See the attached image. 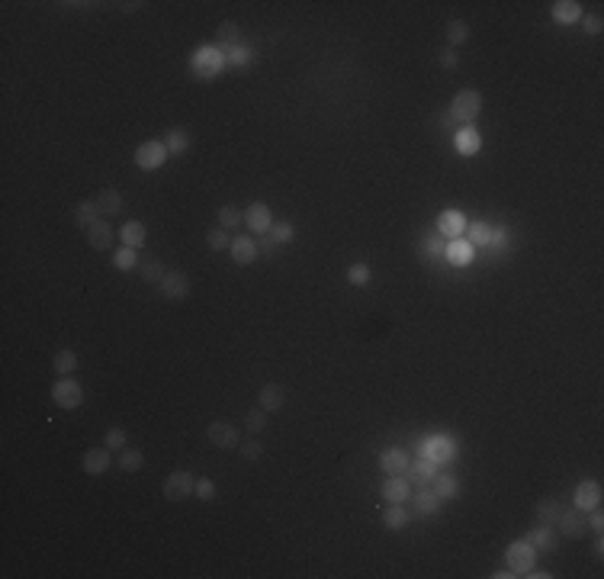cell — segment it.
<instances>
[{
  "label": "cell",
  "mask_w": 604,
  "mask_h": 579,
  "mask_svg": "<svg viewBox=\"0 0 604 579\" xmlns=\"http://www.w3.org/2000/svg\"><path fill=\"white\" fill-rule=\"evenodd\" d=\"M190 68L199 77H216L219 71H225V52L219 46H199L190 58Z\"/></svg>",
  "instance_id": "cell-2"
},
{
  "label": "cell",
  "mask_w": 604,
  "mask_h": 579,
  "mask_svg": "<svg viewBox=\"0 0 604 579\" xmlns=\"http://www.w3.org/2000/svg\"><path fill=\"white\" fill-rule=\"evenodd\" d=\"M93 200H97L100 213H106V216H116V213H122V193L116 190V187H103V190H100Z\"/></svg>",
  "instance_id": "cell-30"
},
{
  "label": "cell",
  "mask_w": 604,
  "mask_h": 579,
  "mask_svg": "<svg viewBox=\"0 0 604 579\" xmlns=\"http://www.w3.org/2000/svg\"><path fill=\"white\" fill-rule=\"evenodd\" d=\"M453 148L460 155H476L482 148V136L476 132V126H463L453 132Z\"/></svg>",
  "instance_id": "cell-18"
},
{
  "label": "cell",
  "mask_w": 604,
  "mask_h": 579,
  "mask_svg": "<svg viewBox=\"0 0 604 579\" xmlns=\"http://www.w3.org/2000/svg\"><path fill=\"white\" fill-rule=\"evenodd\" d=\"M138 274H142L145 283H158V287H161V280L167 277V267H164V261H161V258L148 254L145 261H138Z\"/></svg>",
  "instance_id": "cell-26"
},
{
  "label": "cell",
  "mask_w": 604,
  "mask_h": 579,
  "mask_svg": "<svg viewBox=\"0 0 604 579\" xmlns=\"http://www.w3.org/2000/svg\"><path fill=\"white\" fill-rule=\"evenodd\" d=\"M190 293V277L183 271H167V277L161 280V297L164 299H183Z\"/></svg>",
  "instance_id": "cell-14"
},
{
  "label": "cell",
  "mask_w": 604,
  "mask_h": 579,
  "mask_svg": "<svg viewBox=\"0 0 604 579\" xmlns=\"http://www.w3.org/2000/svg\"><path fill=\"white\" fill-rule=\"evenodd\" d=\"M431 489L447 502V499H457V495H460V480H457L453 473H438V476L431 480Z\"/></svg>",
  "instance_id": "cell-27"
},
{
  "label": "cell",
  "mask_w": 604,
  "mask_h": 579,
  "mask_svg": "<svg viewBox=\"0 0 604 579\" xmlns=\"http://www.w3.org/2000/svg\"><path fill=\"white\" fill-rule=\"evenodd\" d=\"M238 454H242L244 460H251V464H254V460H261V457H264V444H261V441H254V438H251V441L238 444Z\"/></svg>",
  "instance_id": "cell-45"
},
{
  "label": "cell",
  "mask_w": 604,
  "mask_h": 579,
  "mask_svg": "<svg viewBox=\"0 0 604 579\" xmlns=\"http://www.w3.org/2000/svg\"><path fill=\"white\" fill-rule=\"evenodd\" d=\"M379 467H383L389 476H395V473H405L408 467H412V457H408L402 448H386L383 454H379Z\"/></svg>",
  "instance_id": "cell-20"
},
{
  "label": "cell",
  "mask_w": 604,
  "mask_h": 579,
  "mask_svg": "<svg viewBox=\"0 0 604 579\" xmlns=\"http://www.w3.org/2000/svg\"><path fill=\"white\" fill-rule=\"evenodd\" d=\"M444 258L457 267H466L469 261H473V245H469L466 238H450L447 248H444Z\"/></svg>",
  "instance_id": "cell-24"
},
{
  "label": "cell",
  "mask_w": 604,
  "mask_h": 579,
  "mask_svg": "<svg viewBox=\"0 0 604 579\" xmlns=\"http://www.w3.org/2000/svg\"><path fill=\"white\" fill-rule=\"evenodd\" d=\"M508 566H511L518 576H524V573L530 570V566H537V547L527 541V538H521V541L508 544Z\"/></svg>",
  "instance_id": "cell-6"
},
{
  "label": "cell",
  "mask_w": 604,
  "mask_h": 579,
  "mask_svg": "<svg viewBox=\"0 0 604 579\" xmlns=\"http://www.w3.org/2000/svg\"><path fill=\"white\" fill-rule=\"evenodd\" d=\"M206 245H209V252H225V248H232V238H228V229H212L209 235H206Z\"/></svg>",
  "instance_id": "cell-44"
},
{
  "label": "cell",
  "mask_w": 604,
  "mask_h": 579,
  "mask_svg": "<svg viewBox=\"0 0 604 579\" xmlns=\"http://www.w3.org/2000/svg\"><path fill=\"white\" fill-rule=\"evenodd\" d=\"M87 245H91L93 252H106V248H113V226L103 219H97L87 229Z\"/></svg>",
  "instance_id": "cell-21"
},
{
  "label": "cell",
  "mask_w": 604,
  "mask_h": 579,
  "mask_svg": "<svg viewBox=\"0 0 604 579\" xmlns=\"http://www.w3.org/2000/svg\"><path fill=\"white\" fill-rule=\"evenodd\" d=\"M97 213H100V206H97V200H81V203L71 209V216H74V222L81 226L84 232L91 229L93 222H97Z\"/></svg>",
  "instance_id": "cell-28"
},
{
  "label": "cell",
  "mask_w": 604,
  "mask_h": 579,
  "mask_svg": "<svg viewBox=\"0 0 604 579\" xmlns=\"http://www.w3.org/2000/svg\"><path fill=\"white\" fill-rule=\"evenodd\" d=\"M466 242L469 245H482V248H489V235H492V226H485V222H466Z\"/></svg>",
  "instance_id": "cell-37"
},
{
  "label": "cell",
  "mask_w": 604,
  "mask_h": 579,
  "mask_svg": "<svg viewBox=\"0 0 604 579\" xmlns=\"http://www.w3.org/2000/svg\"><path fill=\"white\" fill-rule=\"evenodd\" d=\"M373 280V271L367 261H357V264L348 267V283L350 287H367V283Z\"/></svg>",
  "instance_id": "cell-38"
},
{
  "label": "cell",
  "mask_w": 604,
  "mask_h": 579,
  "mask_svg": "<svg viewBox=\"0 0 604 579\" xmlns=\"http://www.w3.org/2000/svg\"><path fill=\"white\" fill-rule=\"evenodd\" d=\"M193 495H197V499H203V502L216 499V483H212L209 476H199V480H197V489H193Z\"/></svg>",
  "instance_id": "cell-48"
},
{
  "label": "cell",
  "mask_w": 604,
  "mask_h": 579,
  "mask_svg": "<svg viewBox=\"0 0 604 579\" xmlns=\"http://www.w3.org/2000/svg\"><path fill=\"white\" fill-rule=\"evenodd\" d=\"M244 222H248V229L254 232V235H267L273 226V213L267 203H251L248 209H244Z\"/></svg>",
  "instance_id": "cell-11"
},
{
  "label": "cell",
  "mask_w": 604,
  "mask_h": 579,
  "mask_svg": "<svg viewBox=\"0 0 604 579\" xmlns=\"http://www.w3.org/2000/svg\"><path fill=\"white\" fill-rule=\"evenodd\" d=\"M110 464H113V457H110V448H91L87 454H84V473H91V476L106 473V470H110Z\"/></svg>",
  "instance_id": "cell-22"
},
{
  "label": "cell",
  "mask_w": 604,
  "mask_h": 579,
  "mask_svg": "<svg viewBox=\"0 0 604 579\" xmlns=\"http://www.w3.org/2000/svg\"><path fill=\"white\" fill-rule=\"evenodd\" d=\"M193 489H197V476L187 473V470H174V473H167L161 493H164V499H171V502H183V499L193 495Z\"/></svg>",
  "instance_id": "cell-5"
},
{
  "label": "cell",
  "mask_w": 604,
  "mask_h": 579,
  "mask_svg": "<svg viewBox=\"0 0 604 579\" xmlns=\"http://www.w3.org/2000/svg\"><path fill=\"white\" fill-rule=\"evenodd\" d=\"M438 65H440L444 71H457V68H460V52H457V48H450V46L440 48Z\"/></svg>",
  "instance_id": "cell-46"
},
{
  "label": "cell",
  "mask_w": 604,
  "mask_h": 579,
  "mask_svg": "<svg viewBox=\"0 0 604 579\" xmlns=\"http://www.w3.org/2000/svg\"><path fill=\"white\" fill-rule=\"evenodd\" d=\"M438 232L444 238H463V232H466V216L460 213V209H444L438 219Z\"/></svg>",
  "instance_id": "cell-15"
},
{
  "label": "cell",
  "mask_w": 604,
  "mask_h": 579,
  "mask_svg": "<svg viewBox=\"0 0 604 579\" xmlns=\"http://www.w3.org/2000/svg\"><path fill=\"white\" fill-rule=\"evenodd\" d=\"M103 444H106V448H110V450H122V448H126V428L113 425V428H110V431H106Z\"/></svg>",
  "instance_id": "cell-47"
},
{
  "label": "cell",
  "mask_w": 604,
  "mask_h": 579,
  "mask_svg": "<svg viewBox=\"0 0 604 579\" xmlns=\"http://www.w3.org/2000/svg\"><path fill=\"white\" fill-rule=\"evenodd\" d=\"M527 541L537 550H553V544H556V525H540L534 531H527Z\"/></svg>",
  "instance_id": "cell-32"
},
{
  "label": "cell",
  "mask_w": 604,
  "mask_h": 579,
  "mask_svg": "<svg viewBox=\"0 0 604 579\" xmlns=\"http://www.w3.org/2000/svg\"><path fill=\"white\" fill-rule=\"evenodd\" d=\"M440 126H444V129H453V126H457V122H453V116H450V113H447V116H444V119H440Z\"/></svg>",
  "instance_id": "cell-55"
},
{
  "label": "cell",
  "mask_w": 604,
  "mask_h": 579,
  "mask_svg": "<svg viewBox=\"0 0 604 579\" xmlns=\"http://www.w3.org/2000/svg\"><path fill=\"white\" fill-rule=\"evenodd\" d=\"M524 576H527V579H550L553 573H546V570H537V566H530V570L524 573Z\"/></svg>",
  "instance_id": "cell-53"
},
{
  "label": "cell",
  "mask_w": 604,
  "mask_h": 579,
  "mask_svg": "<svg viewBox=\"0 0 604 579\" xmlns=\"http://www.w3.org/2000/svg\"><path fill=\"white\" fill-rule=\"evenodd\" d=\"M595 505H601V483L598 480H582L579 486H575V493H572V509L589 512V509H595Z\"/></svg>",
  "instance_id": "cell-10"
},
{
  "label": "cell",
  "mask_w": 604,
  "mask_h": 579,
  "mask_svg": "<svg viewBox=\"0 0 604 579\" xmlns=\"http://www.w3.org/2000/svg\"><path fill=\"white\" fill-rule=\"evenodd\" d=\"M119 238H122V245H129V248H136V252H138V248L148 242V229H145V222L129 219V222H122Z\"/></svg>",
  "instance_id": "cell-25"
},
{
  "label": "cell",
  "mask_w": 604,
  "mask_h": 579,
  "mask_svg": "<svg viewBox=\"0 0 604 579\" xmlns=\"http://www.w3.org/2000/svg\"><path fill=\"white\" fill-rule=\"evenodd\" d=\"M164 145H167V155H183L190 148V136L183 129H171L164 138Z\"/></svg>",
  "instance_id": "cell-41"
},
{
  "label": "cell",
  "mask_w": 604,
  "mask_h": 579,
  "mask_svg": "<svg viewBox=\"0 0 604 579\" xmlns=\"http://www.w3.org/2000/svg\"><path fill=\"white\" fill-rule=\"evenodd\" d=\"M167 161V145L164 142H142L136 148V164L142 171H158Z\"/></svg>",
  "instance_id": "cell-7"
},
{
  "label": "cell",
  "mask_w": 604,
  "mask_h": 579,
  "mask_svg": "<svg viewBox=\"0 0 604 579\" xmlns=\"http://www.w3.org/2000/svg\"><path fill=\"white\" fill-rule=\"evenodd\" d=\"M52 403L58 405V409H77V405L84 403L81 383H77L74 377H58V380L52 383Z\"/></svg>",
  "instance_id": "cell-4"
},
{
  "label": "cell",
  "mask_w": 604,
  "mask_h": 579,
  "mask_svg": "<svg viewBox=\"0 0 604 579\" xmlns=\"http://www.w3.org/2000/svg\"><path fill=\"white\" fill-rule=\"evenodd\" d=\"M408 521H412V512L405 509V502H386V512H383L386 531H405Z\"/></svg>",
  "instance_id": "cell-16"
},
{
  "label": "cell",
  "mask_w": 604,
  "mask_h": 579,
  "mask_svg": "<svg viewBox=\"0 0 604 579\" xmlns=\"http://www.w3.org/2000/svg\"><path fill=\"white\" fill-rule=\"evenodd\" d=\"M113 267L116 271H136L138 267V252L136 248H129V245H122L119 252L113 254Z\"/></svg>",
  "instance_id": "cell-39"
},
{
  "label": "cell",
  "mask_w": 604,
  "mask_h": 579,
  "mask_svg": "<svg viewBox=\"0 0 604 579\" xmlns=\"http://www.w3.org/2000/svg\"><path fill=\"white\" fill-rule=\"evenodd\" d=\"M254 48H248L242 42V46H232L225 48V68H248V65H254Z\"/></svg>",
  "instance_id": "cell-31"
},
{
  "label": "cell",
  "mask_w": 604,
  "mask_h": 579,
  "mask_svg": "<svg viewBox=\"0 0 604 579\" xmlns=\"http://www.w3.org/2000/svg\"><path fill=\"white\" fill-rule=\"evenodd\" d=\"M405 476H408V483H412V486H431V480L438 476V464H434V460H428V457H418L415 464L405 470Z\"/></svg>",
  "instance_id": "cell-17"
},
{
  "label": "cell",
  "mask_w": 604,
  "mask_h": 579,
  "mask_svg": "<svg viewBox=\"0 0 604 579\" xmlns=\"http://www.w3.org/2000/svg\"><path fill=\"white\" fill-rule=\"evenodd\" d=\"M447 242H440V238H428V242L421 245V254H444Z\"/></svg>",
  "instance_id": "cell-52"
},
{
  "label": "cell",
  "mask_w": 604,
  "mask_h": 579,
  "mask_svg": "<svg viewBox=\"0 0 604 579\" xmlns=\"http://www.w3.org/2000/svg\"><path fill=\"white\" fill-rule=\"evenodd\" d=\"M556 528H559V534H566V538H572V541L585 538V531H589V525H585V512L566 509V505H563V512H559V519H556Z\"/></svg>",
  "instance_id": "cell-9"
},
{
  "label": "cell",
  "mask_w": 604,
  "mask_h": 579,
  "mask_svg": "<svg viewBox=\"0 0 604 579\" xmlns=\"http://www.w3.org/2000/svg\"><path fill=\"white\" fill-rule=\"evenodd\" d=\"M412 483H408V476L405 473H395V476H386V483H383V499L386 502H408L412 499Z\"/></svg>",
  "instance_id": "cell-13"
},
{
  "label": "cell",
  "mask_w": 604,
  "mask_h": 579,
  "mask_svg": "<svg viewBox=\"0 0 604 579\" xmlns=\"http://www.w3.org/2000/svg\"><path fill=\"white\" fill-rule=\"evenodd\" d=\"M457 441L453 438H447V434H431V438H421V444H418V457H428L434 460V464H450L453 457H457Z\"/></svg>",
  "instance_id": "cell-3"
},
{
  "label": "cell",
  "mask_w": 604,
  "mask_h": 579,
  "mask_svg": "<svg viewBox=\"0 0 604 579\" xmlns=\"http://www.w3.org/2000/svg\"><path fill=\"white\" fill-rule=\"evenodd\" d=\"M216 46L225 52V48H232V46H242V32H238V23H219V30H216Z\"/></svg>",
  "instance_id": "cell-34"
},
{
  "label": "cell",
  "mask_w": 604,
  "mask_h": 579,
  "mask_svg": "<svg viewBox=\"0 0 604 579\" xmlns=\"http://www.w3.org/2000/svg\"><path fill=\"white\" fill-rule=\"evenodd\" d=\"M579 23L585 26V32H589V36H598V32L604 30V20H601V13H589V16H582Z\"/></svg>",
  "instance_id": "cell-50"
},
{
  "label": "cell",
  "mask_w": 604,
  "mask_h": 579,
  "mask_svg": "<svg viewBox=\"0 0 604 579\" xmlns=\"http://www.w3.org/2000/svg\"><path fill=\"white\" fill-rule=\"evenodd\" d=\"M534 512H537V521H544V525H556L559 512H563V502H559V499H540Z\"/></svg>",
  "instance_id": "cell-36"
},
{
  "label": "cell",
  "mask_w": 604,
  "mask_h": 579,
  "mask_svg": "<svg viewBox=\"0 0 604 579\" xmlns=\"http://www.w3.org/2000/svg\"><path fill=\"white\" fill-rule=\"evenodd\" d=\"M508 238H511V235H508V229H501V226H499V229H492V235H489V248L501 252V248L508 245Z\"/></svg>",
  "instance_id": "cell-51"
},
{
  "label": "cell",
  "mask_w": 604,
  "mask_h": 579,
  "mask_svg": "<svg viewBox=\"0 0 604 579\" xmlns=\"http://www.w3.org/2000/svg\"><path fill=\"white\" fill-rule=\"evenodd\" d=\"M283 399H287V389L280 386V383H264L261 386V409L264 412H277L283 405Z\"/></svg>",
  "instance_id": "cell-29"
},
{
  "label": "cell",
  "mask_w": 604,
  "mask_h": 579,
  "mask_svg": "<svg viewBox=\"0 0 604 579\" xmlns=\"http://www.w3.org/2000/svg\"><path fill=\"white\" fill-rule=\"evenodd\" d=\"M242 222H244V213L238 209V206H222V209H219V226H222V229L232 232V229H238Z\"/></svg>",
  "instance_id": "cell-42"
},
{
  "label": "cell",
  "mask_w": 604,
  "mask_h": 579,
  "mask_svg": "<svg viewBox=\"0 0 604 579\" xmlns=\"http://www.w3.org/2000/svg\"><path fill=\"white\" fill-rule=\"evenodd\" d=\"M550 16L556 20L559 26H572L582 20V4H575V0H556L550 10Z\"/></svg>",
  "instance_id": "cell-23"
},
{
  "label": "cell",
  "mask_w": 604,
  "mask_h": 579,
  "mask_svg": "<svg viewBox=\"0 0 604 579\" xmlns=\"http://www.w3.org/2000/svg\"><path fill=\"white\" fill-rule=\"evenodd\" d=\"M408 502H412V509H415L418 515H438L440 505H444V499H440V495L434 493L431 486H418L415 493H412V499H408Z\"/></svg>",
  "instance_id": "cell-12"
},
{
  "label": "cell",
  "mask_w": 604,
  "mask_h": 579,
  "mask_svg": "<svg viewBox=\"0 0 604 579\" xmlns=\"http://www.w3.org/2000/svg\"><path fill=\"white\" fill-rule=\"evenodd\" d=\"M447 113L453 116V122H463V126H473L482 113V93L479 91H460L457 97L450 100V110Z\"/></svg>",
  "instance_id": "cell-1"
},
{
  "label": "cell",
  "mask_w": 604,
  "mask_h": 579,
  "mask_svg": "<svg viewBox=\"0 0 604 579\" xmlns=\"http://www.w3.org/2000/svg\"><path fill=\"white\" fill-rule=\"evenodd\" d=\"M206 438H209L212 448L219 450H238V428L228 425V422H212L209 428H206Z\"/></svg>",
  "instance_id": "cell-8"
},
{
  "label": "cell",
  "mask_w": 604,
  "mask_h": 579,
  "mask_svg": "<svg viewBox=\"0 0 604 579\" xmlns=\"http://www.w3.org/2000/svg\"><path fill=\"white\" fill-rule=\"evenodd\" d=\"M116 464H119L122 473H138L145 467V454L138 448H122L119 457H116Z\"/></svg>",
  "instance_id": "cell-33"
},
{
  "label": "cell",
  "mask_w": 604,
  "mask_h": 579,
  "mask_svg": "<svg viewBox=\"0 0 604 579\" xmlns=\"http://www.w3.org/2000/svg\"><path fill=\"white\" fill-rule=\"evenodd\" d=\"M293 235H296V226H293V222H287V219H280V222H273V226H270V238L277 245L293 242Z\"/></svg>",
  "instance_id": "cell-43"
},
{
  "label": "cell",
  "mask_w": 604,
  "mask_h": 579,
  "mask_svg": "<svg viewBox=\"0 0 604 579\" xmlns=\"http://www.w3.org/2000/svg\"><path fill=\"white\" fill-rule=\"evenodd\" d=\"M228 252H232L235 264H254L261 248H257V242L251 235H238V238H232V248H228Z\"/></svg>",
  "instance_id": "cell-19"
},
{
  "label": "cell",
  "mask_w": 604,
  "mask_h": 579,
  "mask_svg": "<svg viewBox=\"0 0 604 579\" xmlns=\"http://www.w3.org/2000/svg\"><path fill=\"white\" fill-rule=\"evenodd\" d=\"M264 428H267V412H264V409H251V412H248V431L261 434Z\"/></svg>",
  "instance_id": "cell-49"
},
{
  "label": "cell",
  "mask_w": 604,
  "mask_h": 579,
  "mask_svg": "<svg viewBox=\"0 0 604 579\" xmlns=\"http://www.w3.org/2000/svg\"><path fill=\"white\" fill-rule=\"evenodd\" d=\"M492 576H495V579H514V576H518V573H514L511 566H508V570H499V573H492Z\"/></svg>",
  "instance_id": "cell-54"
},
{
  "label": "cell",
  "mask_w": 604,
  "mask_h": 579,
  "mask_svg": "<svg viewBox=\"0 0 604 579\" xmlns=\"http://www.w3.org/2000/svg\"><path fill=\"white\" fill-rule=\"evenodd\" d=\"M52 367H55V374H58V377H74V370H77V354H74L71 348H61L58 354H55Z\"/></svg>",
  "instance_id": "cell-35"
},
{
  "label": "cell",
  "mask_w": 604,
  "mask_h": 579,
  "mask_svg": "<svg viewBox=\"0 0 604 579\" xmlns=\"http://www.w3.org/2000/svg\"><path fill=\"white\" fill-rule=\"evenodd\" d=\"M466 39H469V26L463 23V20H450V23H447V46L450 48L463 46Z\"/></svg>",
  "instance_id": "cell-40"
}]
</instances>
